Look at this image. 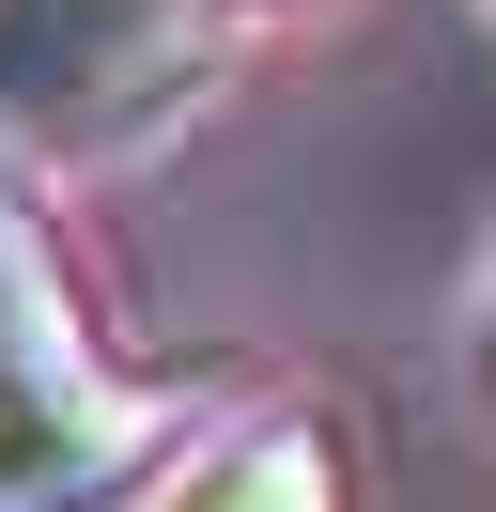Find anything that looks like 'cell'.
<instances>
[{
  "label": "cell",
  "instance_id": "cell-1",
  "mask_svg": "<svg viewBox=\"0 0 496 512\" xmlns=\"http://www.w3.org/2000/svg\"><path fill=\"white\" fill-rule=\"evenodd\" d=\"M155 466V404L93 357L47 218L0 187V512H93Z\"/></svg>",
  "mask_w": 496,
  "mask_h": 512
},
{
  "label": "cell",
  "instance_id": "cell-2",
  "mask_svg": "<svg viewBox=\"0 0 496 512\" xmlns=\"http://www.w3.org/2000/svg\"><path fill=\"white\" fill-rule=\"evenodd\" d=\"M202 94V0H0V156H124Z\"/></svg>",
  "mask_w": 496,
  "mask_h": 512
},
{
  "label": "cell",
  "instance_id": "cell-3",
  "mask_svg": "<svg viewBox=\"0 0 496 512\" xmlns=\"http://www.w3.org/2000/svg\"><path fill=\"white\" fill-rule=\"evenodd\" d=\"M155 512H357L341 419H310V404H264V419H233V435H217V450H202V466H186Z\"/></svg>",
  "mask_w": 496,
  "mask_h": 512
}]
</instances>
